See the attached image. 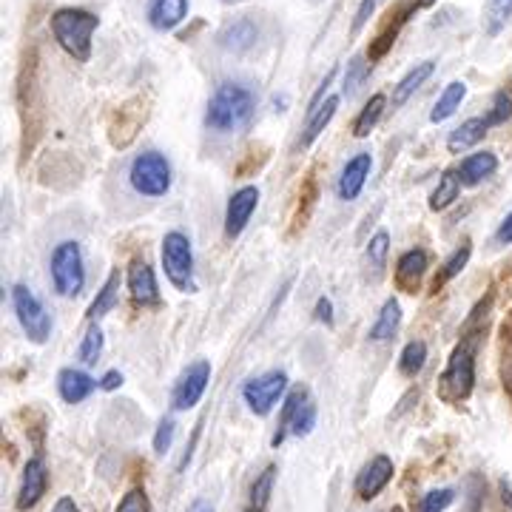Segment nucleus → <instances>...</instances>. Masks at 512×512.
Segmentation results:
<instances>
[{
    "instance_id": "9d476101",
    "label": "nucleus",
    "mask_w": 512,
    "mask_h": 512,
    "mask_svg": "<svg viewBox=\"0 0 512 512\" xmlns=\"http://www.w3.org/2000/svg\"><path fill=\"white\" fill-rule=\"evenodd\" d=\"M288 390V376L282 370H268L242 387V399L256 416H268Z\"/></svg>"
},
{
    "instance_id": "c85d7f7f",
    "label": "nucleus",
    "mask_w": 512,
    "mask_h": 512,
    "mask_svg": "<svg viewBox=\"0 0 512 512\" xmlns=\"http://www.w3.org/2000/svg\"><path fill=\"white\" fill-rule=\"evenodd\" d=\"M384 106H387V97L384 94H373L370 100H367V106L359 111V117L353 120V137H367L373 128L379 126V120H382Z\"/></svg>"
},
{
    "instance_id": "c03bdc74",
    "label": "nucleus",
    "mask_w": 512,
    "mask_h": 512,
    "mask_svg": "<svg viewBox=\"0 0 512 512\" xmlns=\"http://www.w3.org/2000/svg\"><path fill=\"white\" fill-rule=\"evenodd\" d=\"M316 319L319 322H325V325H333V302H330L328 296H322L319 302H316Z\"/></svg>"
},
{
    "instance_id": "37998d69",
    "label": "nucleus",
    "mask_w": 512,
    "mask_h": 512,
    "mask_svg": "<svg viewBox=\"0 0 512 512\" xmlns=\"http://www.w3.org/2000/svg\"><path fill=\"white\" fill-rule=\"evenodd\" d=\"M333 80H336V66H333V69H330V72L325 74V80H322V83H319V89H316V94H313V97H311V106H308V117H311L313 111L319 109V106H322V103H325V100H328V97H325V94H328L330 83H333Z\"/></svg>"
},
{
    "instance_id": "5701e85b",
    "label": "nucleus",
    "mask_w": 512,
    "mask_h": 512,
    "mask_svg": "<svg viewBox=\"0 0 512 512\" xmlns=\"http://www.w3.org/2000/svg\"><path fill=\"white\" fill-rule=\"evenodd\" d=\"M487 131H490L487 117H470V120H464L456 131H450V137H447V151H450V154H461V151H467V148L478 146V143L487 137Z\"/></svg>"
},
{
    "instance_id": "bb28decb",
    "label": "nucleus",
    "mask_w": 512,
    "mask_h": 512,
    "mask_svg": "<svg viewBox=\"0 0 512 512\" xmlns=\"http://www.w3.org/2000/svg\"><path fill=\"white\" fill-rule=\"evenodd\" d=\"M274 481L276 467L274 464H268V467L256 476L254 487H251V495H248V507H245V512H268L271 493H274Z\"/></svg>"
},
{
    "instance_id": "f704fd0d",
    "label": "nucleus",
    "mask_w": 512,
    "mask_h": 512,
    "mask_svg": "<svg viewBox=\"0 0 512 512\" xmlns=\"http://www.w3.org/2000/svg\"><path fill=\"white\" fill-rule=\"evenodd\" d=\"M313 202H316V180L308 177L302 185V194H299V208H296V217H293V231L305 228V222L311 217Z\"/></svg>"
},
{
    "instance_id": "f8f14e48",
    "label": "nucleus",
    "mask_w": 512,
    "mask_h": 512,
    "mask_svg": "<svg viewBox=\"0 0 512 512\" xmlns=\"http://www.w3.org/2000/svg\"><path fill=\"white\" fill-rule=\"evenodd\" d=\"M146 100L143 97H134V100H128L123 103L120 109L111 114V123H109V137L111 143L117 148H126L134 137H137V131L143 128L146 123Z\"/></svg>"
},
{
    "instance_id": "4be33fe9",
    "label": "nucleus",
    "mask_w": 512,
    "mask_h": 512,
    "mask_svg": "<svg viewBox=\"0 0 512 512\" xmlns=\"http://www.w3.org/2000/svg\"><path fill=\"white\" fill-rule=\"evenodd\" d=\"M495 171H498V157H495L493 151H476V154H470L461 163L458 177H461V185L473 188V185L484 183L487 177H493Z\"/></svg>"
},
{
    "instance_id": "7ed1b4c3",
    "label": "nucleus",
    "mask_w": 512,
    "mask_h": 512,
    "mask_svg": "<svg viewBox=\"0 0 512 512\" xmlns=\"http://www.w3.org/2000/svg\"><path fill=\"white\" fill-rule=\"evenodd\" d=\"M476 387V336L458 342L439 379V399L447 404L467 402Z\"/></svg>"
},
{
    "instance_id": "09e8293b",
    "label": "nucleus",
    "mask_w": 512,
    "mask_h": 512,
    "mask_svg": "<svg viewBox=\"0 0 512 512\" xmlns=\"http://www.w3.org/2000/svg\"><path fill=\"white\" fill-rule=\"evenodd\" d=\"M501 501H504V507H507V512H512V481H501Z\"/></svg>"
},
{
    "instance_id": "a19ab883",
    "label": "nucleus",
    "mask_w": 512,
    "mask_h": 512,
    "mask_svg": "<svg viewBox=\"0 0 512 512\" xmlns=\"http://www.w3.org/2000/svg\"><path fill=\"white\" fill-rule=\"evenodd\" d=\"M453 498H456L453 490H433V493H427L421 498L419 512H444L453 504Z\"/></svg>"
},
{
    "instance_id": "a211bd4d",
    "label": "nucleus",
    "mask_w": 512,
    "mask_h": 512,
    "mask_svg": "<svg viewBox=\"0 0 512 512\" xmlns=\"http://www.w3.org/2000/svg\"><path fill=\"white\" fill-rule=\"evenodd\" d=\"M427 251L424 248H413V251H404L396 262V285L404 293H416L421 288V279L427 274Z\"/></svg>"
},
{
    "instance_id": "b1692460",
    "label": "nucleus",
    "mask_w": 512,
    "mask_h": 512,
    "mask_svg": "<svg viewBox=\"0 0 512 512\" xmlns=\"http://www.w3.org/2000/svg\"><path fill=\"white\" fill-rule=\"evenodd\" d=\"M433 72H436V63H433V60L416 63V66L396 83V89H393V106H404V103H407V100L433 77Z\"/></svg>"
},
{
    "instance_id": "6e6552de",
    "label": "nucleus",
    "mask_w": 512,
    "mask_h": 512,
    "mask_svg": "<svg viewBox=\"0 0 512 512\" xmlns=\"http://www.w3.org/2000/svg\"><path fill=\"white\" fill-rule=\"evenodd\" d=\"M316 424V404L311 402L305 387H293L288 399L282 404V416H279V427H276L274 447H279L288 436H308Z\"/></svg>"
},
{
    "instance_id": "f257e3e1",
    "label": "nucleus",
    "mask_w": 512,
    "mask_h": 512,
    "mask_svg": "<svg viewBox=\"0 0 512 512\" xmlns=\"http://www.w3.org/2000/svg\"><path fill=\"white\" fill-rule=\"evenodd\" d=\"M256 111V100L251 89L242 83H220L217 92L211 94L205 109V126L217 134H234L251 126Z\"/></svg>"
},
{
    "instance_id": "c9c22d12",
    "label": "nucleus",
    "mask_w": 512,
    "mask_h": 512,
    "mask_svg": "<svg viewBox=\"0 0 512 512\" xmlns=\"http://www.w3.org/2000/svg\"><path fill=\"white\" fill-rule=\"evenodd\" d=\"M100 353H103V330L92 325L89 333L83 336V342H80V362L83 365H97Z\"/></svg>"
},
{
    "instance_id": "1a4fd4ad",
    "label": "nucleus",
    "mask_w": 512,
    "mask_h": 512,
    "mask_svg": "<svg viewBox=\"0 0 512 512\" xmlns=\"http://www.w3.org/2000/svg\"><path fill=\"white\" fill-rule=\"evenodd\" d=\"M12 308H15L23 333L35 345H46V339L52 336V319L43 308V302L35 296V291H29L26 285H15L12 288Z\"/></svg>"
},
{
    "instance_id": "864d4df0",
    "label": "nucleus",
    "mask_w": 512,
    "mask_h": 512,
    "mask_svg": "<svg viewBox=\"0 0 512 512\" xmlns=\"http://www.w3.org/2000/svg\"><path fill=\"white\" fill-rule=\"evenodd\" d=\"M222 3H234V0H222Z\"/></svg>"
},
{
    "instance_id": "ea45409f",
    "label": "nucleus",
    "mask_w": 512,
    "mask_h": 512,
    "mask_svg": "<svg viewBox=\"0 0 512 512\" xmlns=\"http://www.w3.org/2000/svg\"><path fill=\"white\" fill-rule=\"evenodd\" d=\"M387 251H390V234L387 231H376V237L370 239L367 245V259L373 268H382L384 259H387Z\"/></svg>"
},
{
    "instance_id": "c756f323",
    "label": "nucleus",
    "mask_w": 512,
    "mask_h": 512,
    "mask_svg": "<svg viewBox=\"0 0 512 512\" xmlns=\"http://www.w3.org/2000/svg\"><path fill=\"white\" fill-rule=\"evenodd\" d=\"M512 20V0H487L484 3V32L490 37H498L507 23Z\"/></svg>"
},
{
    "instance_id": "393cba45",
    "label": "nucleus",
    "mask_w": 512,
    "mask_h": 512,
    "mask_svg": "<svg viewBox=\"0 0 512 512\" xmlns=\"http://www.w3.org/2000/svg\"><path fill=\"white\" fill-rule=\"evenodd\" d=\"M464 97H467V83L464 80H453L450 86H444V92L439 94V100H436V106L430 111V123H444V120H450L458 109H461V103H464Z\"/></svg>"
},
{
    "instance_id": "49530a36",
    "label": "nucleus",
    "mask_w": 512,
    "mask_h": 512,
    "mask_svg": "<svg viewBox=\"0 0 512 512\" xmlns=\"http://www.w3.org/2000/svg\"><path fill=\"white\" fill-rule=\"evenodd\" d=\"M495 242H498V245H512V211L507 214V220L498 225V231H495Z\"/></svg>"
},
{
    "instance_id": "4468645a",
    "label": "nucleus",
    "mask_w": 512,
    "mask_h": 512,
    "mask_svg": "<svg viewBox=\"0 0 512 512\" xmlns=\"http://www.w3.org/2000/svg\"><path fill=\"white\" fill-rule=\"evenodd\" d=\"M49 490V467L40 456L29 458V464L23 467V478H20L18 490V510L26 512L40 504V498Z\"/></svg>"
},
{
    "instance_id": "39448f33",
    "label": "nucleus",
    "mask_w": 512,
    "mask_h": 512,
    "mask_svg": "<svg viewBox=\"0 0 512 512\" xmlns=\"http://www.w3.org/2000/svg\"><path fill=\"white\" fill-rule=\"evenodd\" d=\"M160 259H163L168 282H171L177 291H197V279H194V248H191V239L185 237L183 231H168V234H165Z\"/></svg>"
},
{
    "instance_id": "de8ad7c7",
    "label": "nucleus",
    "mask_w": 512,
    "mask_h": 512,
    "mask_svg": "<svg viewBox=\"0 0 512 512\" xmlns=\"http://www.w3.org/2000/svg\"><path fill=\"white\" fill-rule=\"evenodd\" d=\"M120 384H123V373H120V370H109V373L100 379V387H103V390H117Z\"/></svg>"
},
{
    "instance_id": "e433bc0d",
    "label": "nucleus",
    "mask_w": 512,
    "mask_h": 512,
    "mask_svg": "<svg viewBox=\"0 0 512 512\" xmlns=\"http://www.w3.org/2000/svg\"><path fill=\"white\" fill-rule=\"evenodd\" d=\"M512 117V97L507 92H498L493 97V109L487 111V123L493 126H504Z\"/></svg>"
},
{
    "instance_id": "412c9836",
    "label": "nucleus",
    "mask_w": 512,
    "mask_h": 512,
    "mask_svg": "<svg viewBox=\"0 0 512 512\" xmlns=\"http://www.w3.org/2000/svg\"><path fill=\"white\" fill-rule=\"evenodd\" d=\"M94 387H97V382H94L92 376L83 373V370H74V367H63L60 376H57V390H60L63 402L69 404L86 402L94 393Z\"/></svg>"
},
{
    "instance_id": "f3484780",
    "label": "nucleus",
    "mask_w": 512,
    "mask_h": 512,
    "mask_svg": "<svg viewBox=\"0 0 512 512\" xmlns=\"http://www.w3.org/2000/svg\"><path fill=\"white\" fill-rule=\"evenodd\" d=\"M390 478H393V461L387 456H373L356 476V495L362 501H370L390 484Z\"/></svg>"
},
{
    "instance_id": "0eeeda50",
    "label": "nucleus",
    "mask_w": 512,
    "mask_h": 512,
    "mask_svg": "<svg viewBox=\"0 0 512 512\" xmlns=\"http://www.w3.org/2000/svg\"><path fill=\"white\" fill-rule=\"evenodd\" d=\"M436 0H399L396 6H390V12H387V18L379 26V32L376 37L370 40V46H367V60H370V66L373 63H379L390 49H393V43H396V37L402 35V29L407 26V20L413 18L416 12L421 9H430Z\"/></svg>"
},
{
    "instance_id": "79ce46f5",
    "label": "nucleus",
    "mask_w": 512,
    "mask_h": 512,
    "mask_svg": "<svg viewBox=\"0 0 512 512\" xmlns=\"http://www.w3.org/2000/svg\"><path fill=\"white\" fill-rule=\"evenodd\" d=\"M174 433H177V424H174V421L171 419L160 421V427H157V436H154V453H157V456H165V453L171 450Z\"/></svg>"
},
{
    "instance_id": "8fccbe9b",
    "label": "nucleus",
    "mask_w": 512,
    "mask_h": 512,
    "mask_svg": "<svg viewBox=\"0 0 512 512\" xmlns=\"http://www.w3.org/2000/svg\"><path fill=\"white\" fill-rule=\"evenodd\" d=\"M52 512H80V510H77V504H74L72 498H60Z\"/></svg>"
},
{
    "instance_id": "4c0bfd02",
    "label": "nucleus",
    "mask_w": 512,
    "mask_h": 512,
    "mask_svg": "<svg viewBox=\"0 0 512 512\" xmlns=\"http://www.w3.org/2000/svg\"><path fill=\"white\" fill-rule=\"evenodd\" d=\"M367 66H370V63H365L362 57H353L348 63V74H345V94H348V97H353V94L359 92V86L365 83Z\"/></svg>"
},
{
    "instance_id": "423d86ee",
    "label": "nucleus",
    "mask_w": 512,
    "mask_h": 512,
    "mask_svg": "<svg viewBox=\"0 0 512 512\" xmlns=\"http://www.w3.org/2000/svg\"><path fill=\"white\" fill-rule=\"evenodd\" d=\"M49 274H52V285L60 296H77L86 288V262H83V251L80 245L66 239L52 251V262H49Z\"/></svg>"
},
{
    "instance_id": "aec40b11",
    "label": "nucleus",
    "mask_w": 512,
    "mask_h": 512,
    "mask_svg": "<svg viewBox=\"0 0 512 512\" xmlns=\"http://www.w3.org/2000/svg\"><path fill=\"white\" fill-rule=\"evenodd\" d=\"M146 18L151 23V29L171 32L188 18V0H148Z\"/></svg>"
},
{
    "instance_id": "3c124183",
    "label": "nucleus",
    "mask_w": 512,
    "mask_h": 512,
    "mask_svg": "<svg viewBox=\"0 0 512 512\" xmlns=\"http://www.w3.org/2000/svg\"><path fill=\"white\" fill-rule=\"evenodd\" d=\"M191 512H214V507H211V501H205V498H197V501L191 504Z\"/></svg>"
},
{
    "instance_id": "a878e982",
    "label": "nucleus",
    "mask_w": 512,
    "mask_h": 512,
    "mask_svg": "<svg viewBox=\"0 0 512 512\" xmlns=\"http://www.w3.org/2000/svg\"><path fill=\"white\" fill-rule=\"evenodd\" d=\"M399 325H402V305H399V299H387L382 305V311H379L376 325L370 328V339L373 342H387V339L396 336Z\"/></svg>"
},
{
    "instance_id": "72a5a7b5",
    "label": "nucleus",
    "mask_w": 512,
    "mask_h": 512,
    "mask_svg": "<svg viewBox=\"0 0 512 512\" xmlns=\"http://www.w3.org/2000/svg\"><path fill=\"white\" fill-rule=\"evenodd\" d=\"M427 365V345L421 342V339H413V342H407L402 350V356H399V370H402L404 376H419L421 370Z\"/></svg>"
},
{
    "instance_id": "58836bf2",
    "label": "nucleus",
    "mask_w": 512,
    "mask_h": 512,
    "mask_svg": "<svg viewBox=\"0 0 512 512\" xmlns=\"http://www.w3.org/2000/svg\"><path fill=\"white\" fill-rule=\"evenodd\" d=\"M117 512H151V501H148L146 490H143V487L128 490V493L120 498Z\"/></svg>"
},
{
    "instance_id": "cd10ccee",
    "label": "nucleus",
    "mask_w": 512,
    "mask_h": 512,
    "mask_svg": "<svg viewBox=\"0 0 512 512\" xmlns=\"http://www.w3.org/2000/svg\"><path fill=\"white\" fill-rule=\"evenodd\" d=\"M336 109H339V97L330 94L328 100L308 117V126H305V134H302V148H308L316 143V137H319V134L330 126V120L336 117Z\"/></svg>"
},
{
    "instance_id": "7c9ffc66",
    "label": "nucleus",
    "mask_w": 512,
    "mask_h": 512,
    "mask_svg": "<svg viewBox=\"0 0 512 512\" xmlns=\"http://www.w3.org/2000/svg\"><path fill=\"white\" fill-rule=\"evenodd\" d=\"M458 194H461V177H458V171H444L439 177V188L430 197V208L433 211H444V208H450L458 200Z\"/></svg>"
},
{
    "instance_id": "a18cd8bd",
    "label": "nucleus",
    "mask_w": 512,
    "mask_h": 512,
    "mask_svg": "<svg viewBox=\"0 0 512 512\" xmlns=\"http://www.w3.org/2000/svg\"><path fill=\"white\" fill-rule=\"evenodd\" d=\"M373 6H376V0H362V6H359V12H356V20H353V32H359V29L365 26L367 20H370V12H373Z\"/></svg>"
},
{
    "instance_id": "ddd939ff",
    "label": "nucleus",
    "mask_w": 512,
    "mask_h": 512,
    "mask_svg": "<svg viewBox=\"0 0 512 512\" xmlns=\"http://www.w3.org/2000/svg\"><path fill=\"white\" fill-rule=\"evenodd\" d=\"M256 205H259V188L256 185H245L239 188L237 194L228 200V208H225V237L237 239L248 222L254 217Z\"/></svg>"
},
{
    "instance_id": "f03ea898",
    "label": "nucleus",
    "mask_w": 512,
    "mask_h": 512,
    "mask_svg": "<svg viewBox=\"0 0 512 512\" xmlns=\"http://www.w3.org/2000/svg\"><path fill=\"white\" fill-rule=\"evenodd\" d=\"M49 26H52L57 46L69 57H74L77 63H86L92 57V35L100 26L97 15L86 12V9L66 6V9H57L49 20Z\"/></svg>"
},
{
    "instance_id": "6ab92c4d",
    "label": "nucleus",
    "mask_w": 512,
    "mask_h": 512,
    "mask_svg": "<svg viewBox=\"0 0 512 512\" xmlns=\"http://www.w3.org/2000/svg\"><path fill=\"white\" fill-rule=\"evenodd\" d=\"M256 40H259V26L251 18L231 20V23L222 26L220 32V46L225 52H234V55L254 49Z\"/></svg>"
},
{
    "instance_id": "dca6fc26",
    "label": "nucleus",
    "mask_w": 512,
    "mask_h": 512,
    "mask_svg": "<svg viewBox=\"0 0 512 512\" xmlns=\"http://www.w3.org/2000/svg\"><path fill=\"white\" fill-rule=\"evenodd\" d=\"M128 293H131V299L137 302V305H157L160 302V291H157V276L151 271V265H148L146 259H134L131 265H128Z\"/></svg>"
},
{
    "instance_id": "2f4dec72",
    "label": "nucleus",
    "mask_w": 512,
    "mask_h": 512,
    "mask_svg": "<svg viewBox=\"0 0 512 512\" xmlns=\"http://www.w3.org/2000/svg\"><path fill=\"white\" fill-rule=\"evenodd\" d=\"M117 291H120V274H117V271H111L109 279H106V285H103V288L97 291V296H94L92 308H89L86 316H89L92 322L94 319H100V316H106V313L117 305V296H120Z\"/></svg>"
},
{
    "instance_id": "473e14b6",
    "label": "nucleus",
    "mask_w": 512,
    "mask_h": 512,
    "mask_svg": "<svg viewBox=\"0 0 512 512\" xmlns=\"http://www.w3.org/2000/svg\"><path fill=\"white\" fill-rule=\"evenodd\" d=\"M470 256H473V245L470 242H464L461 248H456L453 251V256L441 265L439 276H436V282H433V291H441L450 279H456L464 268H467V262H470Z\"/></svg>"
},
{
    "instance_id": "603ef678",
    "label": "nucleus",
    "mask_w": 512,
    "mask_h": 512,
    "mask_svg": "<svg viewBox=\"0 0 512 512\" xmlns=\"http://www.w3.org/2000/svg\"><path fill=\"white\" fill-rule=\"evenodd\" d=\"M510 390H512V362H510Z\"/></svg>"
},
{
    "instance_id": "9b49d317",
    "label": "nucleus",
    "mask_w": 512,
    "mask_h": 512,
    "mask_svg": "<svg viewBox=\"0 0 512 512\" xmlns=\"http://www.w3.org/2000/svg\"><path fill=\"white\" fill-rule=\"evenodd\" d=\"M208 382H211V362H208V359H200V362L185 367L180 382L174 384L171 407H174L177 413L197 407L202 399V393H205V387H208Z\"/></svg>"
},
{
    "instance_id": "2eb2a0df",
    "label": "nucleus",
    "mask_w": 512,
    "mask_h": 512,
    "mask_svg": "<svg viewBox=\"0 0 512 512\" xmlns=\"http://www.w3.org/2000/svg\"><path fill=\"white\" fill-rule=\"evenodd\" d=\"M370 171H373V157H370V151H359L356 157H350L348 165L342 168L339 185H336L339 200H356V197L362 194V188H365Z\"/></svg>"
},
{
    "instance_id": "20e7f679",
    "label": "nucleus",
    "mask_w": 512,
    "mask_h": 512,
    "mask_svg": "<svg viewBox=\"0 0 512 512\" xmlns=\"http://www.w3.org/2000/svg\"><path fill=\"white\" fill-rule=\"evenodd\" d=\"M128 183L134 188V194L146 197V200H160L171 191V163L160 151H143L137 154L128 165Z\"/></svg>"
}]
</instances>
